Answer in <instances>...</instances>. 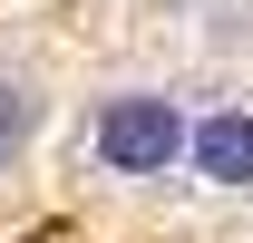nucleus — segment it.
<instances>
[{
	"mask_svg": "<svg viewBox=\"0 0 253 243\" xmlns=\"http://www.w3.org/2000/svg\"><path fill=\"white\" fill-rule=\"evenodd\" d=\"M185 156H195V175H205V185H253V117H244V107H224V117L185 126Z\"/></svg>",
	"mask_w": 253,
	"mask_h": 243,
	"instance_id": "2",
	"label": "nucleus"
},
{
	"mask_svg": "<svg viewBox=\"0 0 253 243\" xmlns=\"http://www.w3.org/2000/svg\"><path fill=\"white\" fill-rule=\"evenodd\" d=\"M0 97H10V107H0V136H30V117H39V107H30V88H0Z\"/></svg>",
	"mask_w": 253,
	"mask_h": 243,
	"instance_id": "3",
	"label": "nucleus"
},
{
	"mask_svg": "<svg viewBox=\"0 0 253 243\" xmlns=\"http://www.w3.org/2000/svg\"><path fill=\"white\" fill-rule=\"evenodd\" d=\"M97 156H107L117 175H166V165L185 156V107L156 97V88L107 97V107H97Z\"/></svg>",
	"mask_w": 253,
	"mask_h": 243,
	"instance_id": "1",
	"label": "nucleus"
}]
</instances>
